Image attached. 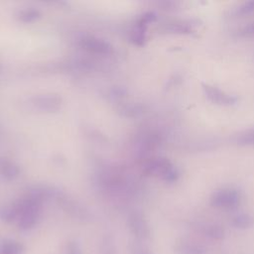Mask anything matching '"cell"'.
Returning <instances> with one entry per match:
<instances>
[{"label":"cell","mask_w":254,"mask_h":254,"mask_svg":"<svg viewBox=\"0 0 254 254\" xmlns=\"http://www.w3.org/2000/svg\"><path fill=\"white\" fill-rule=\"evenodd\" d=\"M146 171L151 175L160 176L164 181L172 183L179 178V172L171 162L164 158H157L152 160L146 166Z\"/></svg>","instance_id":"cell-3"},{"label":"cell","mask_w":254,"mask_h":254,"mask_svg":"<svg viewBox=\"0 0 254 254\" xmlns=\"http://www.w3.org/2000/svg\"><path fill=\"white\" fill-rule=\"evenodd\" d=\"M165 31L172 34L189 35L192 33V25L190 23H184V22L169 23L165 26Z\"/></svg>","instance_id":"cell-10"},{"label":"cell","mask_w":254,"mask_h":254,"mask_svg":"<svg viewBox=\"0 0 254 254\" xmlns=\"http://www.w3.org/2000/svg\"><path fill=\"white\" fill-rule=\"evenodd\" d=\"M237 144L243 146H254V128L248 129L238 135Z\"/></svg>","instance_id":"cell-12"},{"label":"cell","mask_w":254,"mask_h":254,"mask_svg":"<svg viewBox=\"0 0 254 254\" xmlns=\"http://www.w3.org/2000/svg\"><path fill=\"white\" fill-rule=\"evenodd\" d=\"M231 224L238 229H248L254 225V217L249 213H238L232 217Z\"/></svg>","instance_id":"cell-9"},{"label":"cell","mask_w":254,"mask_h":254,"mask_svg":"<svg viewBox=\"0 0 254 254\" xmlns=\"http://www.w3.org/2000/svg\"><path fill=\"white\" fill-rule=\"evenodd\" d=\"M241 200L240 192L233 188H223L214 191L210 197V204L220 209L236 208Z\"/></svg>","instance_id":"cell-1"},{"label":"cell","mask_w":254,"mask_h":254,"mask_svg":"<svg viewBox=\"0 0 254 254\" xmlns=\"http://www.w3.org/2000/svg\"><path fill=\"white\" fill-rule=\"evenodd\" d=\"M67 254H81L79 246L76 243H70L67 246Z\"/></svg>","instance_id":"cell-16"},{"label":"cell","mask_w":254,"mask_h":254,"mask_svg":"<svg viewBox=\"0 0 254 254\" xmlns=\"http://www.w3.org/2000/svg\"><path fill=\"white\" fill-rule=\"evenodd\" d=\"M60 103V99L58 97H52V96H44L41 97L40 100L38 101V105L41 106V108L44 109H56L58 108Z\"/></svg>","instance_id":"cell-13"},{"label":"cell","mask_w":254,"mask_h":254,"mask_svg":"<svg viewBox=\"0 0 254 254\" xmlns=\"http://www.w3.org/2000/svg\"><path fill=\"white\" fill-rule=\"evenodd\" d=\"M82 45L85 49L92 51L94 53L104 54V53H108L110 50V46L106 42L99 39H95V38L84 39L82 41Z\"/></svg>","instance_id":"cell-8"},{"label":"cell","mask_w":254,"mask_h":254,"mask_svg":"<svg viewBox=\"0 0 254 254\" xmlns=\"http://www.w3.org/2000/svg\"><path fill=\"white\" fill-rule=\"evenodd\" d=\"M19 227L21 229L32 228L40 216V203L35 198H29L20 205L18 210Z\"/></svg>","instance_id":"cell-2"},{"label":"cell","mask_w":254,"mask_h":254,"mask_svg":"<svg viewBox=\"0 0 254 254\" xmlns=\"http://www.w3.org/2000/svg\"><path fill=\"white\" fill-rule=\"evenodd\" d=\"M198 228L204 236L213 240H221L225 235L223 227L216 223H202Z\"/></svg>","instance_id":"cell-7"},{"label":"cell","mask_w":254,"mask_h":254,"mask_svg":"<svg viewBox=\"0 0 254 254\" xmlns=\"http://www.w3.org/2000/svg\"><path fill=\"white\" fill-rule=\"evenodd\" d=\"M174 253L175 254H206L207 249L198 243L182 241V242H178L174 246Z\"/></svg>","instance_id":"cell-6"},{"label":"cell","mask_w":254,"mask_h":254,"mask_svg":"<svg viewBox=\"0 0 254 254\" xmlns=\"http://www.w3.org/2000/svg\"><path fill=\"white\" fill-rule=\"evenodd\" d=\"M129 227L132 233L140 240L150 237L149 225L141 213H132L129 217Z\"/></svg>","instance_id":"cell-5"},{"label":"cell","mask_w":254,"mask_h":254,"mask_svg":"<svg viewBox=\"0 0 254 254\" xmlns=\"http://www.w3.org/2000/svg\"><path fill=\"white\" fill-rule=\"evenodd\" d=\"M23 246L13 240H5L0 244V254H22Z\"/></svg>","instance_id":"cell-11"},{"label":"cell","mask_w":254,"mask_h":254,"mask_svg":"<svg viewBox=\"0 0 254 254\" xmlns=\"http://www.w3.org/2000/svg\"><path fill=\"white\" fill-rule=\"evenodd\" d=\"M202 91L205 95V97L212 103L217 105H233L237 102V97L226 93L225 91L219 89L216 86L207 84V83H201Z\"/></svg>","instance_id":"cell-4"},{"label":"cell","mask_w":254,"mask_h":254,"mask_svg":"<svg viewBox=\"0 0 254 254\" xmlns=\"http://www.w3.org/2000/svg\"><path fill=\"white\" fill-rule=\"evenodd\" d=\"M242 34L247 37H254V23H251L243 28Z\"/></svg>","instance_id":"cell-15"},{"label":"cell","mask_w":254,"mask_h":254,"mask_svg":"<svg viewBox=\"0 0 254 254\" xmlns=\"http://www.w3.org/2000/svg\"><path fill=\"white\" fill-rule=\"evenodd\" d=\"M21 17H26V21H30V20H32V19H35L36 17H37V11H35V10H29V11H26L25 13H24V15L23 16H21Z\"/></svg>","instance_id":"cell-17"},{"label":"cell","mask_w":254,"mask_h":254,"mask_svg":"<svg viewBox=\"0 0 254 254\" xmlns=\"http://www.w3.org/2000/svg\"><path fill=\"white\" fill-rule=\"evenodd\" d=\"M131 252L132 254H154L148 247H146L144 244L141 243H134L131 246Z\"/></svg>","instance_id":"cell-14"}]
</instances>
